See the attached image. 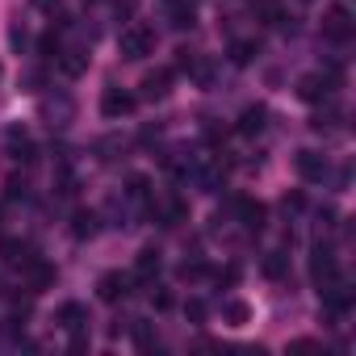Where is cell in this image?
<instances>
[{
	"instance_id": "cell-13",
	"label": "cell",
	"mask_w": 356,
	"mask_h": 356,
	"mask_svg": "<svg viewBox=\"0 0 356 356\" xmlns=\"http://www.w3.org/2000/svg\"><path fill=\"white\" fill-rule=\"evenodd\" d=\"M0 260L13 264V268H26V264L34 260V252H30V243H22V239H5V243H0Z\"/></svg>"
},
{
	"instance_id": "cell-26",
	"label": "cell",
	"mask_w": 356,
	"mask_h": 356,
	"mask_svg": "<svg viewBox=\"0 0 356 356\" xmlns=\"http://www.w3.org/2000/svg\"><path fill=\"white\" fill-rule=\"evenodd\" d=\"M202 277H210V268L202 260H185L181 264V281H202Z\"/></svg>"
},
{
	"instance_id": "cell-25",
	"label": "cell",
	"mask_w": 356,
	"mask_h": 356,
	"mask_svg": "<svg viewBox=\"0 0 356 356\" xmlns=\"http://www.w3.org/2000/svg\"><path fill=\"white\" fill-rule=\"evenodd\" d=\"M260 17H264L268 26H281V22H285V9L277 5V0H260Z\"/></svg>"
},
{
	"instance_id": "cell-5",
	"label": "cell",
	"mask_w": 356,
	"mask_h": 356,
	"mask_svg": "<svg viewBox=\"0 0 356 356\" xmlns=\"http://www.w3.org/2000/svg\"><path fill=\"white\" fill-rule=\"evenodd\" d=\"M323 34L335 38V42H348V38H352V13H348L343 5H331V9L323 13Z\"/></svg>"
},
{
	"instance_id": "cell-1",
	"label": "cell",
	"mask_w": 356,
	"mask_h": 356,
	"mask_svg": "<svg viewBox=\"0 0 356 356\" xmlns=\"http://www.w3.org/2000/svg\"><path fill=\"white\" fill-rule=\"evenodd\" d=\"M118 51H122V59H130V63L147 59V55L155 51V30H147V26H126L122 38H118Z\"/></svg>"
},
{
	"instance_id": "cell-19",
	"label": "cell",
	"mask_w": 356,
	"mask_h": 356,
	"mask_svg": "<svg viewBox=\"0 0 356 356\" xmlns=\"http://www.w3.org/2000/svg\"><path fill=\"white\" fill-rule=\"evenodd\" d=\"M260 268H264L268 281H281V277H289V256H285V252H268Z\"/></svg>"
},
{
	"instance_id": "cell-32",
	"label": "cell",
	"mask_w": 356,
	"mask_h": 356,
	"mask_svg": "<svg viewBox=\"0 0 356 356\" xmlns=\"http://www.w3.org/2000/svg\"><path fill=\"white\" fill-rule=\"evenodd\" d=\"M314 348H318L314 339H293V343H289V352H314Z\"/></svg>"
},
{
	"instance_id": "cell-11",
	"label": "cell",
	"mask_w": 356,
	"mask_h": 356,
	"mask_svg": "<svg viewBox=\"0 0 356 356\" xmlns=\"http://www.w3.org/2000/svg\"><path fill=\"white\" fill-rule=\"evenodd\" d=\"M26 281H30V289H34V293L51 289V285H55V264H47V260H38V256H34V260L26 264Z\"/></svg>"
},
{
	"instance_id": "cell-21",
	"label": "cell",
	"mask_w": 356,
	"mask_h": 356,
	"mask_svg": "<svg viewBox=\"0 0 356 356\" xmlns=\"http://www.w3.org/2000/svg\"><path fill=\"white\" fill-rule=\"evenodd\" d=\"M42 118H47L51 126H63V122L72 118V101H59V105H55V101H42Z\"/></svg>"
},
{
	"instance_id": "cell-14",
	"label": "cell",
	"mask_w": 356,
	"mask_h": 356,
	"mask_svg": "<svg viewBox=\"0 0 356 356\" xmlns=\"http://www.w3.org/2000/svg\"><path fill=\"white\" fill-rule=\"evenodd\" d=\"M264 122H268V109H264V105H248V109L239 113V126H235V130L252 138V134H260V130H264Z\"/></svg>"
},
{
	"instance_id": "cell-27",
	"label": "cell",
	"mask_w": 356,
	"mask_h": 356,
	"mask_svg": "<svg viewBox=\"0 0 356 356\" xmlns=\"http://www.w3.org/2000/svg\"><path fill=\"white\" fill-rule=\"evenodd\" d=\"M206 314H210V310H206V302H202V298H189V302H185V318H189V323H197V327H202V323H206Z\"/></svg>"
},
{
	"instance_id": "cell-17",
	"label": "cell",
	"mask_w": 356,
	"mask_h": 356,
	"mask_svg": "<svg viewBox=\"0 0 356 356\" xmlns=\"http://www.w3.org/2000/svg\"><path fill=\"white\" fill-rule=\"evenodd\" d=\"M55 59H59V67H63L67 76H84V72H88V55H84V51H59Z\"/></svg>"
},
{
	"instance_id": "cell-15",
	"label": "cell",
	"mask_w": 356,
	"mask_h": 356,
	"mask_svg": "<svg viewBox=\"0 0 356 356\" xmlns=\"http://www.w3.org/2000/svg\"><path fill=\"white\" fill-rule=\"evenodd\" d=\"M222 318H227L231 327H243V323H252V306H248L243 298H227V302H222Z\"/></svg>"
},
{
	"instance_id": "cell-6",
	"label": "cell",
	"mask_w": 356,
	"mask_h": 356,
	"mask_svg": "<svg viewBox=\"0 0 356 356\" xmlns=\"http://www.w3.org/2000/svg\"><path fill=\"white\" fill-rule=\"evenodd\" d=\"M172 80H176V72H172V67H155V72H147V76H143V84H138V88H143V97H147V101H163V97L172 92Z\"/></svg>"
},
{
	"instance_id": "cell-7",
	"label": "cell",
	"mask_w": 356,
	"mask_h": 356,
	"mask_svg": "<svg viewBox=\"0 0 356 356\" xmlns=\"http://www.w3.org/2000/svg\"><path fill=\"white\" fill-rule=\"evenodd\" d=\"M293 168H298V176L302 181H323V176L331 172V163H327V155H318V151H298V159H293Z\"/></svg>"
},
{
	"instance_id": "cell-3",
	"label": "cell",
	"mask_w": 356,
	"mask_h": 356,
	"mask_svg": "<svg viewBox=\"0 0 356 356\" xmlns=\"http://www.w3.org/2000/svg\"><path fill=\"white\" fill-rule=\"evenodd\" d=\"M134 105H138V97H134V92H126V88H118V84H109V88L101 92V113H105L109 122L130 118V113H134Z\"/></svg>"
},
{
	"instance_id": "cell-29",
	"label": "cell",
	"mask_w": 356,
	"mask_h": 356,
	"mask_svg": "<svg viewBox=\"0 0 356 356\" xmlns=\"http://www.w3.org/2000/svg\"><path fill=\"white\" fill-rule=\"evenodd\" d=\"M335 122H339V113H335V109H327V113H314V118H310V126H314V130H335Z\"/></svg>"
},
{
	"instance_id": "cell-33",
	"label": "cell",
	"mask_w": 356,
	"mask_h": 356,
	"mask_svg": "<svg viewBox=\"0 0 356 356\" xmlns=\"http://www.w3.org/2000/svg\"><path fill=\"white\" fill-rule=\"evenodd\" d=\"M285 210H302V193H289L285 197Z\"/></svg>"
},
{
	"instance_id": "cell-16",
	"label": "cell",
	"mask_w": 356,
	"mask_h": 356,
	"mask_svg": "<svg viewBox=\"0 0 356 356\" xmlns=\"http://www.w3.org/2000/svg\"><path fill=\"white\" fill-rule=\"evenodd\" d=\"M256 55H260V42H252V38H235L231 42V63L235 67H248Z\"/></svg>"
},
{
	"instance_id": "cell-18",
	"label": "cell",
	"mask_w": 356,
	"mask_h": 356,
	"mask_svg": "<svg viewBox=\"0 0 356 356\" xmlns=\"http://www.w3.org/2000/svg\"><path fill=\"white\" fill-rule=\"evenodd\" d=\"M97 222H101L97 210H80V214L72 218V235H76V239H92V235H97Z\"/></svg>"
},
{
	"instance_id": "cell-8",
	"label": "cell",
	"mask_w": 356,
	"mask_h": 356,
	"mask_svg": "<svg viewBox=\"0 0 356 356\" xmlns=\"http://www.w3.org/2000/svg\"><path fill=\"white\" fill-rule=\"evenodd\" d=\"M159 268H163V260H159V252L155 248H143L138 256H134V273H130V281H155L159 277Z\"/></svg>"
},
{
	"instance_id": "cell-23",
	"label": "cell",
	"mask_w": 356,
	"mask_h": 356,
	"mask_svg": "<svg viewBox=\"0 0 356 356\" xmlns=\"http://www.w3.org/2000/svg\"><path fill=\"white\" fill-rule=\"evenodd\" d=\"M126 197L130 202H147L151 197V181H147V176H130V181H126Z\"/></svg>"
},
{
	"instance_id": "cell-31",
	"label": "cell",
	"mask_w": 356,
	"mask_h": 356,
	"mask_svg": "<svg viewBox=\"0 0 356 356\" xmlns=\"http://www.w3.org/2000/svg\"><path fill=\"white\" fill-rule=\"evenodd\" d=\"M151 302H155V310H168V306H172V293L159 289V293H151Z\"/></svg>"
},
{
	"instance_id": "cell-12",
	"label": "cell",
	"mask_w": 356,
	"mask_h": 356,
	"mask_svg": "<svg viewBox=\"0 0 356 356\" xmlns=\"http://www.w3.org/2000/svg\"><path fill=\"white\" fill-rule=\"evenodd\" d=\"M59 327L72 331V335H80V331L88 327V310H84L80 302H63V306H59Z\"/></svg>"
},
{
	"instance_id": "cell-30",
	"label": "cell",
	"mask_w": 356,
	"mask_h": 356,
	"mask_svg": "<svg viewBox=\"0 0 356 356\" xmlns=\"http://www.w3.org/2000/svg\"><path fill=\"white\" fill-rule=\"evenodd\" d=\"M214 277H218V285H235V281H239V268H235V264H227V268H218Z\"/></svg>"
},
{
	"instance_id": "cell-10",
	"label": "cell",
	"mask_w": 356,
	"mask_h": 356,
	"mask_svg": "<svg viewBox=\"0 0 356 356\" xmlns=\"http://www.w3.org/2000/svg\"><path fill=\"white\" fill-rule=\"evenodd\" d=\"M310 277H314V285H327L331 277H339V264H335V256H331L327 248H314V256H310Z\"/></svg>"
},
{
	"instance_id": "cell-2",
	"label": "cell",
	"mask_w": 356,
	"mask_h": 356,
	"mask_svg": "<svg viewBox=\"0 0 356 356\" xmlns=\"http://www.w3.org/2000/svg\"><path fill=\"white\" fill-rule=\"evenodd\" d=\"M335 84H339V76L335 72H310V76H302L298 80V97L306 101V105H327L331 97H335Z\"/></svg>"
},
{
	"instance_id": "cell-4",
	"label": "cell",
	"mask_w": 356,
	"mask_h": 356,
	"mask_svg": "<svg viewBox=\"0 0 356 356\" xmlns=\"http://www.w3.org/2000/svg\"><path fill=\"white\" fill-rule=\"evenodd\" d=\"M97 298L101 302H126L130 298V273H101V281H97Z\"/></svg>"
},
{
	"instance_id": "cell-9",
	"label": "cell",
	"mask_w": 356,
	"mask_h": 356,
	"mask_svg": "<svg viewBox=\"0 0 356 356\" xmlns=\"http://www.w3.org/2000/svg\"><path fill=\"white\" fill-rule=\"evenodd\" d=\"M235 210H239V222L248 227V231H264V218H268V210L260 206V202H252V197H235Z\"/></svg>"
},
{
	"instance_id": "cell-22",
	"label": "cell",
	"mask_w": 356,
	"mask_h": 356,
	"mask_svg": "<svg viewBox=\"0 0 356 356\" xmlns=\"http://www.w3.org/2000/svg\"><path fill=\"white\" fill-rule=\"evenodd\" d=\"M193 22H197L193 5H181V0H172V26H176V30H193Z\"/></svg>"
},
{
	"instance_id": "cell-24",
	"label": "cell",
	"mask_w": 356,
	"mask_h": 356,
	"mask_svg": "<svg viewBox=\"0 0 356 356\" xmlns=\"http://www.w3.org/2000/svg\"><path fill=\"white\" fill-rule=\"evenodd\" d=\"M130 331H134V343H138L143 352H151V348H155V335H151V323H143V318H134V327H130Z\"/></svg>"
},
{
	"instance_id": "cell-28",
	"label": "cell",
	"mask_w": 356,
	"mask_h": 356,
	"mask_svg": "<svg viewBox=\"0 0 356 356\" xmlns=\"http://www.w3.org/2000/svg\"><path fill=\"white\" fill-rule=\"evenodd\" d=\"M5 197H9V202H26V197H30V185H26V181H17V176H13V181L5 185Z\"/></svg>"
},
{
	"instance_id": "cell-20",
	"label": "cell",
	"mask_w": 356,
	"mask_h": 356,
	"mask_svg": "<svg viewBox=\"0 0 356 356\" xmlns=\"http://www.w3.org/2000/svg\"><path fill=\"white\" fill-rule=\"evenodd\" d=\"M185 76H189V80H193V84H202V88H210V84H214V63H210V59H202V55H197V63H193V67H189V72H185Z\"/></svg>"
}]
</instances>
